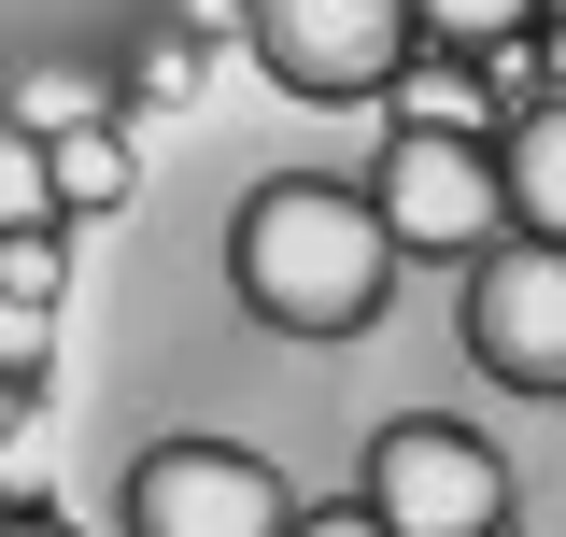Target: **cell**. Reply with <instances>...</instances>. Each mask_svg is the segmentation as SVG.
<instances>
[{"instance_id":"obj_4","label":"cell","mask_w":566,"mask_h":537,"mask_svg":"<svg viewBox=\"0 0 566 537\" xmlns=\"http://www.w3.org/2000/svg\"><path fill=\"white\" fill-rule=\"evenodd\" d=\"M128 537H297V495L241 439H156L128 467Z\"/></svg>"},{"instance_id":"obj_19","label":"cell","mask_w":566,"mask_h":537,"mask_svg":"<svg viewBox=\"0 0 566 537\" xmlns=\"http://www.w3.org/2000/svg\"><path fill=\"white\" fill-rule=\"evenodd\" d=\"M538 14H553V29H566V0H538Z\"/></svg>"},{"instance_id":"obj_3","label":"cell","mask_w":566,"mask_h":537,"mask_svg":"<svg viewBox=\"0 0 566 537\" xmlns=\"http://www.w3.org/2000/svg\"><path fill=\"white\" fill-rule=\"evenodd\" d=\"M368 509L397 537H510V467H495V439L411 410V424L368 439Z\"/></svg>"},{"instance_id":"obj_12","label":"cell","mask_w":566,"mask_h":537,"mask_svg":"<svg viewBox=\"0 0 566 537\" xmlns=\"http://www.w3.org/2000/svg\"><path fill=\"white\" fill-rule=\"evenodd\" d=\"M14 128H29V141H71V128H99V85H85V71H43V85L14 99Z\"/></svg>"},{"instance_id":"obj_9","label":"cell","mask_w":566,"mask_h":537,"mask_svg":"<svg viewBox=\"0 0 566 537\" xmlns=\"http://www.w3.org/2000/svg\"><path fill=\"white\" fill-rule=\"evenodd\" d=\"M43 227H57V156L0 114V241H43Z\"/></svg>"},{"instance_id":"obj_8","label":"cell","mask_w":566,"mask_h":537,"mask_svg":"<svg viewBox=\"0 0 566 537\" xmlns=\"http://www.w3.org/2000/svg\"><path fill=\"white\" fill-rule=\"evenodd\" d=\"M43 156H57V212H114V199L142 185V156H128L114 128H71V141H43Z\"/></svg>"},{"instance_id":"obj_2","label":"cell","mask_w":566,"mask_h":537,"mask_svg":"<svg viewBox=\"0 0 566 537\" xmlns=\"http://www.w3.org/2000/svg\"><path fill=\"white\" fill-rule=\"evenodd\" d=\"M241 29L283 99H397V71L424 57L411 0H255Z\"/></svg>"},{"instance_id":"obj_14","label":"cell","mask_w":566,"mask_h":537,"mask_svg":"<svg viewBox=\"0 0 566 537\" xmlns=\"http://www.w3.org/2000/svg\"><path fill=\"white\" fill-rule=\"evenodd\" d=\"M0 283H14V297H43V312H57V255H43V241H0Z\"/></svg>"},{"instance_id":"obj_11","label":"cell","mask_w":566,"mask_h":537,"mask_svg":"<svg viewBox=\"0 0 566 537\" xmlns=\"http://www.w3.org/2000/svg\"><path fill=\"white\" fill-rule=\"evenodd\" d=\"M397 114H411V128H468V114H482L468 57H411V71H397Z\"/></svg>"},{"instance_id":"obj_6","label":"cell","mask_w":566,"mask_h":537,"mask_svg":"<svg viewBox=\"0 0 566 537\" xmlns=\"http://www.w3.org/2000/svg\"><path fill=\"white\" fill-rule=\"evenodd\" d=\"M468 354L510 397H566V255L553 241H510L468 268Z\"/></svg>"},{"instance_id":"obj_1","label":"cell","mask_w":566,"mask_h":537,"mask_svg":"<svg viewBox=\"0 0 566 537\" xmlns=\"http://www.w3.org/2000/svg\"><path fill=\"white\" fill-rule=\"evenodd\" d=\"M227 283L241 312L283 339H368L382 297H397V227L368 185H326V170H270L241 227H227Z\"/></svg>"},{"instance_id":"obj_10","label":"cell","mask_w":566,"mask_h":537,"mask_svg":"<svg viewBox=\"0 0 566 537\" xmlns=\"http://www.w3.org/2000/svg\"><path fill=\"white\" fill-rule=\"evenodd\" d=\"M524 14H538V0H411V29L453 43V57H468V43H524Z\"/></svg>"},{"instance_id":"obj_5","label":"cell","mask_w":566,"mask_h":537,"mask_svg":"<svg viewBox=\"0 0 566 537\" xmlns=\"http://www.w3.org/2000/svg\"><path fill=\"white\" fill-rule=\"evenodd\" d=\"M368 199L397 227V255H482L495 227H510V170H495L468 128H397Z\"/></svg>"},{"instance_id":"obj_17","label":"cell","mask_w":566,"mask_h":537,"mask_svg":"<svg viewBox=\"0 0 566 537\" xmlns=\"http://www.w3.org/2000/svg\"><path fill=\"white\" fill-rule=\"evenodd\" d=\"M185 14H199V29H227V14H255V0H185Z\"/></svg>"},{"instance_id":"obj_15","label":"cell","mask_w":566,"mask_h":537,"mask_svg":"<svg viewBox=\"0 0 566 537\" xmlns=\"http://www.w3.org/2000/svg\"><path fill=\"white\" fill-rule=\"evenodd\" d=\"M297 537H397L382 509H297Z\"/></svg>"},{"instance_id":"obj_16","label":"cell","mask_w":566,"mask_h":537,"mask_svg":"<svg viewBox=\"0 0 566 537\" xmlns=\"http://www.w3.org/2000/svg\"><path fill=\"white\" fill-rule=\"evenodd\" d=\"M14 439H29V382L0 368V453H14Z\"/></svg>"},{"instance_id":"obj_18","label":"cell","mask_w":566,"mask_h":537,"mask_svg":"<svg viewBox=\"0 0 566 537\" xmlns=\"http://www.w3.org/2000/svg\"><path fill=\"white\" fill-rule=\"evenodd\" d=\"M0 537H71V524H43V509H29V524H0Z\"/></svg>"},{"instance_id":"obj_13","label":"cell","mask_w":566,"mask_h":537,"mask_svg":"<svg viewBox=\"0 0 566 537\" xmlns=\"http://www.w3.org/2000/svg\"><path fill=\"white\" fill-rule=\"evenodd\" d=\"M0 368H14V382L43 368V297H14V283H0Z\"/></svg>"},{"instance_id":"obj_7","label":"cell","mask_w":566,"mask_h":537,"mask_svg":"<svg viewBox=\"0 0 566 537\" xmlns=\"http://www.w3.org/2000/svg\"><path fill=\"white\" fill-rule=\"evenodd\" d=\"M495 170H510V227L566 255V99H538V114L510 128V156H495Z\"/></svg>"}]
</instances>
